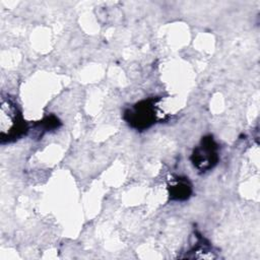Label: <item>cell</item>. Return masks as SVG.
I'll return each mask as SVG.
<instances>
[{
    "label": "cell",
    "mask_w": 260,
    "mask_h": 260,
    "mask_svg": "<svg viewBox=\"0 0 260 260\" xmlns=\"http://www.w3.org/2000/svg\"><path fill=\"white\" fill-rule=\"evenodd\" d=\"M193 165L200 171H206L212 168L217 161L216 145L212 138H204L201 144L192 154Z\"/></svg>",
    "instance_id": "2"
},
{
    "label": "cell",
    "mask_w": 260,
    "mask_h": 260,
    "mask_svg": "<svg viewBox=\"0 0 260 260\" xmlns=\"http://www.w3.org/2000/svg\"><path fill=\"white\" fill-rule=\"evenodd\" d=\"M126 116L127 121L137 129H144L149 127L155 119V110L152 101H144L130 110Z\"/></svg>",
    "instance_id": "3"
},
{
    "label": "cell",
    "mask_w": 260,
    "mask_h": 260,
    "mask_svg": "<svg viewBox=\"0 0 260 260\" xmlns=\"http://www.w3.org/2000/svg\"><path fill=\"white\" fill-rule=\"evenodd\" d=\"M23 130H25L24 122L15 103L8 96H2L0 111V136L2 142L17 138Z\"/></svg>",
    "instance_id": "1"
},
{
    "label": "cell",
    "mask_w": 260,
    "mask_h": 260,
    "mask_svg": "<svg viewBox=\"0 0 260 260\" xmlns=\"http://www.w3.org/2000/svg\"><path fill=\"white\" fill-rule=\"evenodd\" d=\"M171 187H172L171 195L174 196L177 200L186 199L189 197V195L191 193V188L188 185V182L183 181V180L176 181V183L174 185H172Z\"/></svg>",
    "instance_id": "4"
}]
</instances>
